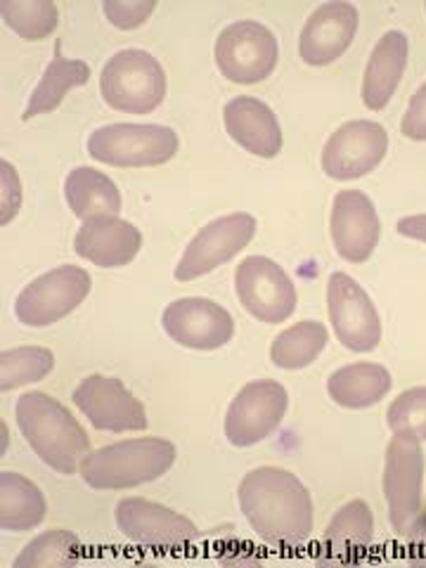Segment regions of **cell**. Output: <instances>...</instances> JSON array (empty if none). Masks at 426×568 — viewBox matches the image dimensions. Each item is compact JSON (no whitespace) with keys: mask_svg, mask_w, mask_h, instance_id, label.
<instances>
[{"mask_svg":"<svg viewBox=\"0 0 426 568\" xmlns=\"http://www.w3.org/2000/svg\"><path fill=\"white\" fill-rule=\"evenodd\" d=\"M240 509L256 536L277 549L304 547L313 536V497L280 467H258L240 484Z\"/></svg>","mask_w":426,"mask_h":568,"instance_id":"cell-1","label":"cell"},{"mask_svg":"<svg viewBox=\"0 0 426 568\" xmlns=\"http://www.w3.org/2000/svg\"><path fill=\"white\" fill-rule=\"evenodd\" d=\"M14 417L29 448L58 474H77L83 457L91 453V440L77 417L43 390L20 396Z\"/></svg>","mask_w":426,"mask_h":568,"instance_id":"cell-2","label":"cell"},{"mask_svg":"<svg viewBox=\"0 0 426 568\" xmlns=\"http://www.w3.org/2000/svg\"><path fill=\"white\" fill-rule=\"evenodd\" d=\"M175 462V446L164 438H129L88 453L79 474L93 490H129L162 478Z\"/></svg>","mask_w":426,"mask_h":568,"instance_id":"cell-3","label":"cell"},{"mask_svg":"<svg viewBox=\"0 0 426 568\" xmlns=\"http://www.w3.org/2000/svg\"><path fill=\"white\" fill-rule=\"evenodd\" d=\"M100 93L116 112L152 114L166 98V71L145 50H121L102 69Z\"/></svg>","mask_w":426,"mask_h":568,"instance_id":"cell-4","label":"cell"},{"mask_svg":"<svg viewBox=\"0 0 426 568\" xmlns=\"http://www.w3.org/2000/svg\"><path fill=\"white\" fill-rule=\"evenodd\" d=\"M178 133L159 123H112L88 138V154L95 162L119 169L162 166L178 152Z\"/></svg>","mask_w":426,"mask_h":568,"instance_id":"cell-5","label":"cell"},{"mask_svg":"<svg viewBox=\"0 0 426 568\" xmlns=\"http://www.w3.org/2000/svg\"><path fill=\"white\" fill-rule=\"evenodd\" d=\"M219 71L233 83L252 85L268 79L280 58L275 33L258 22L244 20L225 27L213 45Z\"/></svg>","mask_w":426,"mask_h":568,"instance_id":"cell-6","label":"cell"},{"mask_svg":"<svg viewBox=\"0 0 426 568\" xmlns=\"http://www.w3.org/2000/svg\"><path fill=\"white\" fill-rule=\"evenodd\" d=\"M91 275L79 265H60L36 277L14 301V315L27 327H48L77 311L91 294Z\"/></svg>","mask_w":426,"mask_h":568,"instance_id":"cell-7","label":"cell"},{"mask_svg":"<svg viewBox=\"0 0 426 568\" xmlns=\"http://www.w3.org/2000/svg\"><path fill=\"white\" fill-rule=\"evenodd\" d=\"M235 292L244 311L265 325H280L296 311V287L268 256H246L235 273Z\"/></svg>","mask_w":426,"mask_h":568,"instance_id":"cell-8","label":"cell"},{"mask_svg":"<svg viewBox=\"0 0 426 568\" xmlns=\"http://www.w3.org/2000/svg\"><path fill=\"white\" fill-rule=\"evenodd\" d=\"M424 450L415 436H394L384 462V497L388 519L396 532L405 536L422 514Z\"/></svg>","mask_w":426,"mask_h":568,"instance_id":"cell-9","label":"cell"},{"mask_svg":"<svg viewBox=\"0 0 426 568\" xmlns=\"http://www.w3.org/2000/svg\"><path fill=\"white\" fill-rule=\"evenodd\" d=\"M256 227V219L244 211L227 213V216L206 223L187 244L185 254L175 265L173 277L178 282H192L233 261L254 240Z\"/></svg>","mask_w":426,"mask_h":568,"instance_id":"cell-10","label":"cell"},{"mask_svg":"<svg viewBox=\"0 0 426 568\" xmlns=\"http://www.w3.org/2000/svg\"><path fill=\"white\" fill-rule=\"evenodd\" d=\"M287 388L273 379L246 384L225 415V436L235 448H252L273 436L287 415Z\"/></svg>","mask_w":426,"mask_h":568,"instance_id":"cell-11","label":"cell"},{"mask_svg":"<svg viewBox=\"0 0 426 568\" xmlns=\"http://www.w3.org/2000/svg\"><path fill=\"white\" fill-rule=\"evenodd\" d=\"M329 323L344 348L369 353L382 342V320L369 294L346 273H332L327 280Z\"/></svg>","mask_w":426,"mask_h":568,"instance_id":"cell-12","label":"cell"},{"mask_svg":"<svg viewBox=\"0 0 426 568\" xmlns=\"http://www.w3.org/2000/svg\"><path fill=\"white\" fill-rule=\"evenodd\" d=\"M388 152V133L377 121L355 119L336 129L323 148V171L334 181H355L375 171Z\"/></svg>","mask_w":426,"mask_h":568,"instance_id":"cell-13","label":"cell"},{"mask_svg":"<svg viewBox=\"0 0 426 568\" xmlns=\"http://www.w3.org/2000/svg\"><path fill=\"white\" fill-rule=\"evenodd\" d=\"M74 405L98 432H145L148 413L116 377L91 375L74 388Z\"/></svg>","mask_w":426,"mask_h":568,"instance_id":"cell-14","label":"cell"},{"mask_svg":"<svg viewBox=\"0 0 426 568\" xmlns=\"http://www.w3.org/2000/svg\"><path fill=\"white\" fill-rule=\"evenodd\" d=\"M116 528L123 538L152 549L187 547L200 538V530L183 514L142 497H126L114 511Z\"/></svg>","mask_w":426,"mask_h":568,"instance_id":"cell-15","label":"cell"},{"mask_svg":"<svg viewBox=\"0 0 426 568\" xmlns=\"http://www.w3.org/2000/svg\"><path fill=\"white\" fill-rule=\"evenodd\" d=\"M162 327L169 339L192 351L223 348L235 336V320L216 301L202 296L178 298L166 306Z\"/></svg>","mask_w":426,"mask_h":568,"instance_id":"cell-16","label":"cell"},{"mask_svg":"<svg viewBox=\"0 0 426 568\" xmlns=\"http://www.w3.org/2000/svg\"><path fill=\"white\" fill-rule=\"evenodd\" d=\"M329 233L336 254L344 261H369L382 235V223L375 202L361 190H342L332 202Z\"/></svg>","mask_w":426,"mask_h":568,"instance_id":"cell-17","label":"cell"},{"mask_svg":"<svg viewBox=\"0 0 426 568\" xmlns=\"http://www.w3.org/2000/svg\"><path fill=\"white\" fill-rule=\"evenodd\" d=\"M358 8L346 0H332L313 10L301 29L298 55L308 67H325L339 60L358 31Z\"/></svg>","mask_w":426,"mask_h":568,"instance_id":"cell-18","label":"cell"},{"mask_svg":"<svg viewBox=\"0 0 426 568\" xmlns=\"http://www.w3.org/2000/svg\"><path fill=\"white\" fill-rule=\"evenodd\" d=\"M142 246L140 230L119 216L85 219L74 237V252L98 268H123Z\"/></svg>","mask_w":426,"mask_h":568,"instance_id":"cell-19","label":"cell"},{"mask_svg":"<svg viewBox=\"0 0 426 568\" xmlns=\"http://www.w3.org/2000/svg\"><path fill=\"white\" fill-rule=\"evenodd\" d=\"M225 131L240 148L261 159H273L282 152V129L268 104L252 95L230 100L223 110Z\"/></svg>","mask_w":426,"mask_h":568,"instance_id":"cell-20","label":"cell"},{"mask_svg":"<svg viewBox=\"0 0 426 568\" xmlns=\"http://www.w3.org/2000/svg\"><path fill=\"white\" fill-rule=\"evenodd\" d=\"M410 58V41L403 31H386L375 45L363 77V102L367 110L379 112L396 95Z\"/></svg>","mask_w":426,"mask_h":568,"instance_id":"cell-21","label":"cell"},{"mask_svg":"<svg viewBox=\"0 0 426 568\" xmlns=\"http://www.w3.org/2000/svg\"><path fill=\"white\" fill-rule=\"evenodd\" d=\"M394 386L390 372L377 363H353L336 369L327 379L329 398L346 410H365L377 405Z\"/></svg>","mask_w":426,"mask_h":568,"instance_id":"cell-22","label":"cell"},{"mask_svg":"<svg viewBox=\"0 0 426 568\" xmlns=\"http://www.w3.org/2000/svg\"><path fill=\"white\" fill-rule=\"evenodd\" d=\"M64 197L69 209L81 221L95 216H119L121 211V192L112 178L88 166H79L67 175Z\"/></svg>","mask_w":426,"mask_h":568,"instance_id":"cell-23","label":"cell"},{"mask_svg":"<svg viewBox=\"0 0 426 568\" xmlns=\"http://www.w3.org/2000/svg\"><path fill=\"white\" fill-rule=\"evenodd\" d=\"M375 517L363 500L346 503L327 526L323 552L334 561L358 559L372 542Z\"/></svg>","mask_w":426,"mask_h":568,"instance_id":"cell-24","label":"cell"},{"mask_svg":"<svg viewBox=\"0 0 426 568\" xmlns=\"http://www.w3.org/2000/svg\"><path fill=\"white\" fill-rule=\"evenodd\" d=\"M45 511L48 505L39 486L14 471L0 474V528L10 532L33 530L43 524Z\"/></svg>","mask_w":426,"mask_h":568,"instance_id":"cell-25","label":"cell"},{"mask_svg":"<svg viewBox=\"0 0 426 568\" xmlns=\"http://www.w3.org/2000/svg\"><path fill=\"white\" fill-rule=\"evenodd\" d=\"M88 79H91V67H88L83 60L62 58V45L55 43V58H52V62L48 64L39 85L33 88L22 119L29 121L39 114L55 112L71 88L85 85Z\"/></svg>","mask_w":426,"mask_h":568,"instance_id":"cell-26","label":"cell"},{"mask_svg":"<svg viewBox=\"0 0 426 568\" xmlns=\"http://www.w3.org/2000/svg\"><path fill=\"white\" fill-rule=\"evenodd\" d=\"M329 342V332L317 320H304L277 334L271 346V361L280 369H304L317 361Z\"/></svg>","mask_w":426,"mask_h":568,"instance_id":"cell-27","label":"cell"},{"mask_svg":"<svg viewBox=\"0 0 426 568\" xmlns=\"http://www.w3.org/2000/svg\"><path fill=\"white\" fill-rule=\"evenodd\" d=\"M81 559V540L71 530L55 528L31 540L22 555L14 559L12 568H67Z\"/></svg>","mask_w":426,"mask_h":568,"instance_id":"cell-28","label":"cell"},{"mask_svg":"<svg viewBox=\"0 0 426 568\" xmlns=\"http://www.w3.org/2000/svg\"><path fill=\"white\" fill-rule=\"evenodd\" d=\"M3 22L24 41H43L58 29L60 12L52 0H3Z\"/></svg>","mask_w":426,"mask_h":568,"instance_id":"cell-29","label":"cell"},{"mask_svg":"<svg viewBox=\"0 0 426 568\" xmlns=\"http://www.w3.org/2000/svg\"><path fill=\"white\" fill-rule=\"evenodd\" d=\"M55 367V355L41 346H22L0 353V388L12 390L41 382Z\"/></svg>","mask_w":426,"mask_h":568,"instance_id":"cell-30","label":"cell"},{"mask_svg":"<svg viewBox=\"0 0 426 568\" xmlns=\"http://www.w3.org/2000/svg\"><path fill=\"white\" fill-rule=\"evenodd\" d=\"M386 424L394 432V436H415L419 440H426V386L403 390L390 403Z\"/></svg>","mask_w":426,"mask_h":568,"instance_id":"cell-31","label":"cell"},{"mask_svg":"<svg viewBox=\"0 0 426 568\" xmlns=\"http://www.w3.org/2000/svg\"><path fill=\"white\" fill-rule=\"evenodd\" d=\"M154 10V0H104L102 3V12L106 14V20L123 31H131L145 24Z\"/></svg>","mask_w":426,"mask_h":568,"instance_id":"cell-32","label":"cell"},{"mask_svg":"<svg viewBox=\"0 0 426 568\" xmlns=\"http://www.w3.org/2000/svg\"><path fill=\"white\" fill-rule=\"evenodd\" d=\"M400 131L405 138L426 142V83L419 85V91L413 95L410 104H407L400 121Z\"/></svg>","mask_w":426,"mask_h":568,"instance_id":"cell-33","label":"cell"},{"mask_svg":"<svg viewBox=\"0 0 426 568\" xmlns=\"http://www.w3.org/2000/svg\"><path fill=\"white\" fill-rule=\"evenodd\" d=\"M0 166H3V223H10L17 216V211H20L22 190H20V178H17L14 166H10L8 162H3Z\"/></svg>","mask_w":426,"mask_h":568,"instance_id":"cell-34","label":"cell"},{"mask_svg":"<svg viewBox=\"0 0 426 568\" xmlns=\"http://www.w3.org/2000/svg\"><path fill=\"white\" fill-rule=\"evenodd\" d=\"M396 230L407 240H417V242L426 244V213H417V216L400 219Z\"/></svg>","mask_w":426,"mask_h":568,"instance_id":"cell-35","label":"cell"},{"mask_svg":"<svg viewBox=\"0 0 426 568\" xmlns=\"http://www.w3.org/2000/svg\"><path fill=\"white\" fill-rule=\"evenodd\" d=\"M405 538L415 549H426V514H419L410 530L405 532Z\"/></svg>","mask_w":426,"mask_h":568,"instance_id":"cell-36","label":"cell"},{"mask_svg":"<svg viewBox=\"0 0 426 568\" xmlns=\"http://www.w3.org/2000/svg\"><path fill=\"white\" fill-rule=\"evenodd\" d=\"M424 8H426V6H424Z\"/></svg>","mask_w":426,"mask_h":568,"instance_id":"cell-37","label":"cell"}]
</instances>
